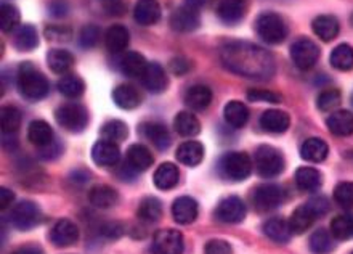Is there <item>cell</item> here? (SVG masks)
<instances>
[{
    "mask_svg": "<svg viewBox=\"0 0 353 254\" xmlns=\"http://www.w3.org/2000/svg\"><path fill=\"white\" fill-rule=\"evenodd\" d=\"M220 60L230 71L250 79H270L276 69L275 58L268 50L243 40L222 45Z\"/></svg>",
    "mask_w": 353,
    "mask_h": 254,
    "instance_id": "1",
    "label": "cell"
},
{
    "mask_svg": "<svg viewBox=\"0 0 353 254\" xmlns=\"http://www.w3.org/2000/svg\"><path fill=\"white\" fill-rule=\"evenodd\" d=\"M18 89L27 100L45 99L50 90V84L42 73L29 62L23 63L18 71Z\"/></svg>",
    "mask_w": 353,
    "mask_h": 254,
    "instance_id": "2",
    "label": "cell"
},
{
    "mask_svg": "<svg viewBox=\"0 0 353 254\" xmlns=\"http://www.w3.org/2000/svg\"><path fill=\"white\" fill-rule=\"evenodd\" d=\"M257 34L268 44H281L287 38V25L283 16L273 12H265L255 21Z\"/></svg>",
    "mask_w": 353,
    "mask_h": 254,
    "instance_id": "3",
    "label": "cell"
},
{
    "mask_svg": "<svg viewBox=\"0 0 353 254\" xmlns=\"http://www.w3.org/2000/svg\"><path fill=\"white\" fill-rule=\"evenodd\" d=\"M255 169L262 177L272 179L285 170V158L276 149L270 145L259 147L255 151Z\"/></svg>",
    "mask_w": 353,
    "mask_h": 254,
    "instance_id": "4",
    "label": "cell"
},
{
    "mask_svg": "<svg viewBox=\"0 0 353 254\" xmlns=\"http://www.w3.org/2000/svg\"><path fill=\"white\" fill-rule=\"evenodd\" d=\"M55 118L60 126L69 132H82L88 124V113L86 106L79 103L62 105L55 112Z\"/></svg>",
    "mask_w": 353,
    "mask_h": 254,
    "instance_id": "5",
    "label": "cell"
},
{
    "mask_svg": "<svg viewBox=\"0 0 353 254\" xmlns=\"http://www.w3.org/2000/svg\"><path fill=\"white\" fill-rule=\"evenodd\" d=\"M220 169L226 179L241 182V180L248 179L252 173V161L248 155L241 153V151H230L220 160Z\"/></svg>",
    "mask_w": 353,
    "mask_h": 254,
    "instance_id": "6",
    "label": "cell"
},
{
    "mask_svg": "<svg viewBox=\"0 0 353 254\" xmlns=\"http://www.w3.org/2000/svg\"><path fill=\"white\" fill-rule=\"evenodd\" d=\"M291 58L300 71H309L317 64L319 58V49L313 40L300 38L291 45Z\"/></svg>",
    "mask_w": 353,
    "mask_h": 254,
    "instance_id": "7",
    "label": "cell"
},
{
    "mask_svg": "<svg viewBox=\"0 0 353 254\" xmlns=\"http://www.w3.org/2000/svg\"><path fill=\"white\" fill-rule=\"evenodd\" d=\"M42 220L40 207L32 201H21L12 209L10 223L18 230H31Z\"/></svg>",
    "mask_w": 353,
    "mask_h": 254,
    "instance_id": "8",
    "label": "cell"
},
{
    "mask_svg": "<svg viewBox=\"0 0 353 254\" xmlns=\"http://www.w3.org/2000/svg\"><path fill=\"white\" fill-rule=\"evenodd\" d=\"M252 200L257 211H273L285 201V190L280 186H275V183H263V186L255 188Z\"/></svg>",
    "mask_w": 353,
    "mask_h": 254,
    "instance_id": "9",
    "label": "cell"
},
{
    "mask_svg": "<svg viewBox=\"0 0 353 254\" xmlns=\"http://www.w3.org/2000/svg\"><path fill=\"white\" fill-rule=\"evenodd\" d=\"M153 249L157 254H182L185 249L183 235L175 229L157 230L153 238Z\"/></svg>",
    "mask_w": 353,
    "mask_h": 254,
    "instance_id": "10",
    "label": "cell"
},
{
    "mask_svg": "<svg viewBox=\"0 0 353 254\" xmlns=\"http://www.w3.org/2000/svg\"><path fill=\"white\" fill-rule=\"evenodd\" d=\"M249 0H212L213 12L226 25H236L248 12Z\"/></svg>",
    "mask_w": 353,
    "mask_h": 254,
    "instance_id": "11",
    "label": "cell"
},
{
    "mask_svg": "<svg viewBox=\"0 0 353 254\" xmlns=\"http://www.w3.org/2000/svg\"><path fill=\"white\" fill-rule=\"evenodd\" d=\"M215 216L220 223L225 224H238L246 217V205L239 196L224 198L217 205Z\"/></svg>",
    "mask_w": 353,
    "mask_h": 254,
    "instance_id": "12",
    "label": "cell"
},
{
    "mask_svg": "<svg viewBox=\"0 0 353 254\" xmlns=\"http://www.w3.org/2000/svg\"><path fill=\"white\" fill-rule=\"evenodd\" d=\"M50 240H52V243L58 248L73 246L79 240L77 225L69 219L58 220L52 227V230H50Z\"/></svg>",
    "mask_w": 353,
    "mask_h": 254,
    "instance_id": "13",
    "label": "cell"
},
{
    "mask_svg": "<svg viewBox=\"0 0 353 254\" xmlns=\"http://www.w3.org/2000/svg\"><path fill=\"white\" fill-rule=\"evenodd\" d=\"M201 18H199L198 8L185 5L176 8L170 16V26L179 32H192L198 29Z\"/></svg>",
    "mask_w": 353,
    "mask_h": 254,
    "instance_id": "14",
    "label": "cell"
},
{
    "mask_svg": "<svg viewBox=\"0 0 353 254\" xmlns=\"http://www.w3.org/2000/svg\"><path fill=\"white\" fill-rule=\"evenodd\" d=\"M92 158L99 166H103V168H108V166L118 164L120 158V150L118 143L111 140H99L92 149Z\"/></svg>",
    "mask_w": 353,
    "mask_h": 254,
    "instance_id": "15",
    "label": "cell"
},
{
    "mask_svg": "<svg viewBox=\"0 0 353 254\" xmlns=\"http://www.w3.org/2000/svg\"><path fill=\"white\" fill-rule=\"evenodd\" d=\"M198 201L192 196H180L176 198L172 205V216H174L175 223L188 225L196 220L198 217Z\"/></svg>",
    "mask_w": 353,
    "mask_h": 254,
    "instance_id": "16",
    "label": "cell"
},
{
    "mask_svg": "<svg viewBox=\"0 0 353 254\" xmlns=\"http://www.w3.org/2000/svg\"><path fill=\"white\" fill-rule=\"evenodd\" d=\"M142 81L143 86L153 92V94H161L169 86V79H167L164 68L159 63H148L145 73L142 76Z\"/></svg>",
    "mask_w": 353,
    "mask_h": 254,
    "instance_id": "17",
    "label": "cell"
},
{
    "mask_svg": "<svg viewBox=\"0 0 353 254\" xmlns=\"http://www.w3.org/2000/svg\"><path fill=\"white\" fill-rule=\"evenodd\" d=\"M135 21L142 26H153L161 20V5L157 0H138L133 10Z\"/></svg>",
    "mask_w": 353,
    "mask_h": 254,
    "instance_id": "18",
    "label": "cell"
},
{
    "mask_svg": "<svg viewBox=\"0 0 353 254\" xmlns=\"http://www.w3.org/2000/svg\"><path fill=\"white\" fill-rule=\"evenodd\" d=\"M317 219H318V216L315 214V211L310 207L309 203H305V205L299 206L294 212H292V216L289 219L291 232L294 235L305 233L306 230L312 227L313 223Z\"/></svg>",
    "mask_w": 353,
    "mask_h": 254,
    "instance_id": "19",
    "label": "cell"
},
{
    "mask_svg": "<svg viewBox=\"0 0 353 254\" xmlns=\"http://www.w3.org/2000/svg\"><path fill=\"white\" fill-rule=\"evenodd\" d=\"M27 138H29V142L32 145H36L37 149H45V147L52 145L55 142V134L49 123L42 121V119H37V121H32L29 124V129H27Z\"/></svg>",
    "mask_w": 353,
    "mask_h": 254,
    "instance_id": "20",
    "label": "cell"
},
{
    "mask_svg": "<svg viewBox=\"0 0 353 254\" xmlns=\"http://www.w3.org/2000/svg\"><path fill=\"white\" fill-rule=\"evenodd\" d=\"M153 158L151 151L146 149L145 145H140V143H135V145H130L127 150V163L130 168H132L135 173H143V170H148L153 166Z\"/></svg>",
    "mask_w": 353,
    "mask_h": 254,
    "instance_id": "21",
    "label": "cell"
},
{
    "mask_svg": "<svg viewBox=\"0 0 353 254\" xmlns=\"http://www.w3.org/2000/svg\"><path fill=\"white\" fill-rule=\"evenodd\" d=\"M328 129L331 134L339 137H348L353 134V113L345 112V110H339L332 112L326 119Z\"/></svg>",
    "mask_w": 353,
    "mask_h": 254,
    "instance_id": "22",
    "label": "cell"
},
{
    "mask_svg": "<svg viewBox=\"0 0 353 254\" xmlns=\"http://www.w3.org/2000/svg\"><path fill=\"white\" fill-rule=\"evenodd\" d=\"M291 118L289 114L280 110H268L260 116V126L267 132L272 134H283L289 129Z\"/></svg>",
    "mask_w": 353,
    "mask_h": 254,
    "instance_id": "23",
    "label": "cell"
},
{
    "mask_svg": "<svg viewBox=\"0 0 353 254\" xmlns=\"http://www.w3.org/2000/svg\"><path fill=\"white\" fill-rule=\"evenodd\" d=\"M88 200H90L92 206L99 207V209H109V207L118 205L119 195L113 187L95 186L88 192Z\"/></svg>",
    "mask_w": 353,
    "mask_h": 254,
    "instance_id": "24",
    "label": "cell"
},
{
    "mask_svg": "<svg viewBox=\"0 0 353 254\" xmlns=\"http://www.w3.org/2000/svg\"><path fill=\"white\" fill-rule=\"evenodd\" d=\"M313 32L324 42H331L337 38L339 31H341V25H339L337 18L332 15H319L315 18L312 23Z\"/></svg>",
    "mask_w": 353,
    "mask_h": 254,
    "instance_id": "25",
    "label": "cell"
},
{
    "mask_svg": "<svg viewBox=\"0 0 353 254\" xmlns=\"http://www.w3.org/2000/svg\"><path fill=\"white\" fill-rule=\"evenodd\" d=\"M328 153H329V149L326 142L318 137L306 138L300 147V156L305 161H309V163H322V161L326 160Z\"/></svg>",
    "mask_w": 353,
    "mask_h": 254,
    "instance_id": "26",
    "label": "cell"
},
{
    "mask_svg": "<svg viewBox=\"0 0 353 254\" xmlns=\"http://www.w3.org/2000/svg\"><path fill=\"white\" fill-rule=\"evenodd\" d=\"M142 132L157 150H167L170 147V134L164 124L145 123L142 126Z\"/></svg>",
    "mask_w": 353,
    "mask_h": 254,
    "instance_id": "27",
    "label": "cell"
},
{
    "mask_svg": "<svg viewBox=\"0 0 353 254\" xmlns=\"http://www.w3.org/2000/svg\"><path fill=\"white\" fill-rule=\"evenodd\" d=\"M212 101V90L207 86L196 84L185 92V103H187L192 110L196 112H202L206 110Z\"/></svg>",
    "mask_w": 353,
    "mask_h": 254,
    "instance_id": "28",
    "label": "cell"
},
{
    "mask_svg": "<svg viewBox=\"0 0 353 254\" xmlns=\"http://www.w3.org/2000/svg\"><path fill=\"white\" fill-rule=\"evenodd\" d=\"M176 160L185 166H198L204 160V147L196 140L183 142L176 150Z\"/></svg>",
    "mask_w": 353,
    "mask_h": 254,
    "instance_id": "29",
    "label": "cell"
},
{
    "mask_svg": "<svg viewBox=\"0 0 353 254\" xmlns=\"http://www.w3.org/2000/svg\"><path fill=\"white\" fill-rule=\"evenodd\" d=\"M129 42H130V34H129L127 27H124L120 25H114V26H111L108 31H106L105 45L111 53H120L122 50L127 49Z\"/></svg>",
    "mask_w": 353,
    "mask_h": 254,
    "instance_id": "30",
    "label": "cell"
},
{
    "mask_svg": "<svg viewBox=\"0 0 353 254\" xmlns=\"http://www.w3.org/2000/svg\"><path fill=\"white\" fill-rule=\"evenodd\" d=\"M114 103L122 110H133L142 103V95L135 87L130 84H120L113 92Z\"/></svg>",
    "mask_w": 353,
    "mask_h": 254,
    "instance_id": "31",
    "label": "cell"
},
{
    "mask_svg": "<svg viewBox=\"0 0 353 254\" xmlns=\"http://www.w3.org/2000/svg\"><path fill=\"white\" fill-rule=\"evenodd\" d=\"M296 183L302 192H317L323 183V175L315 168H299L296 170Z\"/></svg>",
    "mask_w": 353,
    "mask_h": 254,
    "instance_id": "32",
    "label": "cell"
},
{
    "mask_svg": "<svg viewBox=\"0 0 353 254\" xmlns=\"http://www.w3.org/2000/svg\"><path fill=\"white\" fill-rule=\"evenodd\" d=\"M180 173L179 168L174 163H162L159 168L156 169L155 173V186L159 188V190H170L174 188L176 183H179Z\"/></svg>",
    "mask_w": 353,
    "mask_h": 254,
    "instance_id": "33",
    "label": "cell"
},
{
    "mask_svg": "<svg viewBox=\"0 0 353 254\" xmlns=\"http://www.w3.org/2000/svg\"><path fill=\"white\" fill-rule=\"evenodd\" d=\"M47 63L53 73L64 76L71 71L74 63H76V58H74V55L71 52H68V50L55 49L47 55Z\"/></svg>",
    "mask_w": 353,
    "mask_h": 254,
    "instance_id": "34",
    "label": "cell"
},
{
    "mask_svg": "<svg viewBox=\"0 0 353 254\" xmlns=\"http://www.w3.org/2000/svg\"><path fill=\"white\" fill-rule=\"evenodd\" d=\"M263 232L268 238L273 240L276 243H287L291 238V227L289 223H286L281 217H273V219H268L267 223L263 224Z\"/></svg>",
    "mask_w": 353,
    "mask_h": 254,
    "instance_id": "35",
    "label": "cell"
},
{
    "mask_svg": "<svg viewBox=\"0 0 353 254\" xmlns=\"http://www.w3.org/2000/svg\"><path fill=\"white\" fill-rule=\"evenodd\" d=\"M224 114H225V121L235 129L244 127L246 123L249 121L248 106H246L243 101H239V100H231L230 103H226Z\"/></svg>",
    "mask_w": 353,
    "mask_h": 254,
    "instance_id": "36",
    "label": "cell"
},
{
    "mask_svg": "<svg viewBox=\"0 0 353 254\" xmlns=\"http://www.w3.org/2000/svg\"><path fill=\"white\" fill-rule=\"evenodd\" d=\"M13 44L21 52H31L39 45V36L37 29L31 25H23L18 27V31L13 36Z\"/></svg>",
    "mask_w": 353,
    "mask_h": 254,
    "instance_id": "37",
    "label": "cell"
},
{
    "mask_svg": "<svg viewBox=\"0 0 353 254\" xmlns=\"http://www.w3.org/2000/svg\"><path fill=\"white\" fill-rule=\"evenodd\" d=\"M120 71L124 73L125 76L130 77H137L143 76L145 69L148 66L145 57L138 52H127L120 58Z\"/></svg>",
    "mask_w": 353,
    "mask_h": 254,
    "instance_id": "38",
    "label": "cell"
},
{
    "mask_svg": "<svg viewBox=\"0 0 353 254\" xmlns=\"http://www.w3.org/2000/svg\"><path fill=\"white\" fill-rule=\"evenodd\" d=\"M174 127L182 137H194L201 132V123L189 112H182L176 114L174 119Z\"/></svg>",
    "mask_w": 353,
    "mask_h": 254,
    "instance_id": "39",
    "label": "cell"
},
{
    "mask_svg": "<svg viewBox=\"0 0 353 254\" xmlns=\"http://www.w3.org/2000/svg\"><path fill=\"white\" fill-rule=\"evenodd\" d=\"M137 216L142 223H157L162 217V203L156 196H146L145 200H142L140 206H138Z\"/></svg>",
    "mask_w": 353,
    "mask_h": 254,
    "instance_id": "40",
    "label": "cell"
},
{
    "mask_svg": "<svg viewBox=\"0 0 353 254\" xmlns=\"http://www.w3.org/2000/svg\"><path fill=\"white\" fill-rule=\"evenodd\" d=\"M329 62L337 71H350L353 69V47L348 44L337 45L331 52Z\"/></svg>",
    "mask_w": 353,
    "mask_h": 254,
    "instance_id": "41",
    "label": "cell"
},
{
    "mask_svg": "<svg viewBox=\"0 0 353 254\" xmlns=\"http://www.w3.org/2000/svg\"><path fill=\"white\" fill-rule=\"evenodd\" d=\"M332 233L324 229H318L312 233L309 240L310 251L315 254H329L334 249V240Z\"/></svg>",
    "mask_w": 353,
    "mask_h": 254,
    "instance_id": "42",
    "label": "cell"
},
{
    "mask_svg": "<svg viewBox=\"0 0 353 254\" xmlns=\"http://www.w3.org/2000/svg\"><path fill=\"white\" fill-rule=\"evenodd\" d=\"M58 90L66 97V99H79L86 90V84L77 75H64L58 81Z\"/></svg>",
    "mask_w": 353,
    "mask_h": 254,
    "instance_id": "43",
    "label": "cell"
},
{
    "mask_svg": "<svg viewBox=\"0 0 353 254\" xmlns=\"http://www.w3.org/2000/svg\"><path fill=\"white\" fill-rule=\"evenodd\" d=\"M0 123L5 134H15L21 126V112L16 106L7 105L0 112Z\"/></svg>",
    "mask_w": 353,
    "mask_h": 254,
    "instance_id": "44",
    "label": "cell"
},
{
    "mask_svg": "<svg viewBox=\"0 0 353 254\" xmlns=\"http://www.w3.org/2000/svg\"><path fill=\"white\" fill-rule=\"evenodd\" d=\"M331 233L336 240H348L353 237V216L341 214L331 223Z\"/></svg>",
    "mask_w": 353,
    "mask_h": 254,
    "instance_id": "45",
    "label": "cell"
},
{
    "mask_svg": "<svg viewBox=\"0 0 353 254\" xmlns=\"http://www.w3.org/2000/svg\"><path fill=\"white\" fill-rule=\"evenodd\" d=\"M101 136L106 140L111 142H122L129 136V129L125 126V123L119 121V119H113V121H108L101 129Z\"/></svg>",
    "mask_w": 353,
    "mask_h": 254,
    "instance_id": "46",
    "label": "cell"
},
{
    "mask_svg": "<svg viewBox=\"0 0 353 254\" xmlns=\"http://www.w3.org/2000/svg\"><path fill=\"white\" fill-rule=\"evenodd\" d=\"M20 10L12 3H3L2 8H0V26H2L3 32H10L15 29L20 23Z\"/></svg>",
    "mask_w": 353,
    "mask_h": 254,
    "instance_id": "47",
    "label": "cell"
},
{
    "mask_svg": "<svg viewBox=\"0 0 353 254\" xmlns=\"http://www.w3.org/2000/svg\"><path fill=\"white\" fill-rule=\"evenodd\" d=\"M341 101H342L341 92L337 89H326L318 95L317 105L322 112L328 113V112H334V110L341 105Z\"/></svg>",
    "mask_w": 353,
    "mask_h": 254,
    "instance_id": "48",
    "label": "cell"
},
{
    "mask_svg": "<svg viewBox=\"0 0 353 254\" xmlns=\"http://www.w3.org/2000/svg\"><path fill=\"white\" fill-rule=\"evenodd\" d=\"M334 201L341 207H353V182H341L334 190Z\"/></svg>",
    "mask_w": 353,
    "mask_h": 254,
    "instance_id": "49",
    "label": "cell"
},
{
    "mask_svg": "<svg viewBox=\"0 0 353 254\" xmlns=\"http://www.w3.org/2000/svg\"><path fill=\"white\" fill-rule=\"evenodd\" d=\"M101 38V29L95 25H87L82 27L81 34H79V44L83 49H94Z\"/></svg>",
    "mask_w": 353,
    "mask_h": 254,
    "instance_id": "50",
    "label": "cell"
},
{
    "mask_svg": "<svg viewBox=\"0 0 353 254\" xmlns=\"http://www.w3.org/2000/svg\"><path fill=\"white\" fill-rule=\"evenodd\" d=\"M100 5L109 16H122L127 12V0H100Z\"/></svg>",
    "mask_w": 353,
    "mask_h": 254,
    "instance_id": "51",
    "label": "cell"
},
{
    "mask_svg": "<svg viewBox=\"0 0 353 254\" xmlns=\"http://www.w3.org/2000/svg\"><path fill=\"white\" fill-rule=\"evenodd\" d=\"M45 38L52 42H68L73 38V32L66 26H50L45 29Z\"/></svg>",
    "mask_w": 353,
    "mask_h": 254,
    "instance_id": "52",
    "label": "cell"
},
{
    "mask_svg": "<svg viewBox=\"0 0 353 254\" xmlns=\"http://www.w3.org/2000/svg\"><path fill=\"white\" fill-rule=\"evenodd\" d=\"M248 99L250 101H267V103H280L281 95L267 89H250L248 92Z\"/></svg>",
    "mask_w": 353,
    "mask_h": 254,
    "instance_id": "53",
    "label": "cell"
},
{
    "mask_svg": "<svg viewBox=\"0 0 353 254\" xmlns=\"http://www.w3.org/2000/svg\"><path fill=\"white\" fill-rule=\"evenodd\" d=\"M204 254H233V248L225 240H211L206 243Z\"/></svg>",
    "mask_w": 353,
    "mask_h": 254,
    "instance_id": "54",
    "label": "cell"
},
{
    "mask_svg": "<svg viewBox=\"0 0 353 254\" xmlns=\"http://www.w3.org/2000/svg\"><path fill=\"white\" fill-rule=\"evenodd\" d=\"M192 66H193L192 62L185 57H175V58H172L169 63L170 73L175 76H185L187 73H189Z\"/></svg>",
    "mask_w": 353,
    "mask_h": 254,
    "instance_id": "55",
    "label": "cell"
},
{
    "mask_svg": "<svg viewBox=\"0 0 353 254\" xmlns=\"http://www.w3.org/2000/svg\"><path fill=\"white\" fill-rule=\"evenodd\" d=\"M306 203H309L310 207H312V209L315 211V214H317L318 217L324 216L329 211V201L326 196H315Z\"/></svg>",
    "mask_w": 353,
    "mask_h": 254,
    "instance_id": "56",
    "label": "cell"
},
{
    "mask_svg": "<svg viewBox=\"0 0 353 254\" xmlns=\"http://www.w3.org/2000/svg\"><path fill=\"white\" fill-rule=\"evenodd\" d=\"M124 230H125L124 225L120 223H108V224H105L103 227H101L100 232L103 233L106 238L113 240V238H119L120 235L124 233Z\"/></svg>",
    "mask_w": 353,
    "mask_h": 254,
    "instance_id": "57",
    "label": "cell"
},
{
    "mask_svg": "<svg viewBox=\"0 0 353 254\" xmlns=\"http://www.w3.org/2000/svg\"><path fill=\"white\" fill-rule=\"evenodd\" d=\"M60 153H62V145H60L57 140H55L52 145L40 149V156L44 160H55L57 156H60Z\"/></svg>",
    "mask_w": 353,
    "mask_h": 254,
    "instance_id": "58",
    "label": "cell"
},
{
    "mask_svg": "<svg viewBox=\"0 0 353 254\" xmlns=\"http://www.w3.org/2000/svg\"><path fill=\"white\" fill-rule=\"evenodd\" d=\"M50 13L53 16H64L68 13V3L64 0H53L49 7Z\"/></svg>",
    "mask_w": 353,
    "mask_h": 254,
    "instance_id": "59",
    "label": "cell"
},
{
    "mask_svg": "<svg viewBox=\"0 0 353 254\" xmlns=\"http://www.w3.org/2000/svg\"><path fill=\"white\" fill-rule=\"evenodd\" d=\"M13 201H15V193L8 190V188H2V190H0V207L7 209L8 206H12Z\"/></svg>",
    "mask_w": 353,
    "mask_h": 254,
    "instance_id": "60",
    "label": "cell"
},
{
    "mask_svg": "<svg viewBox=\"0 0 353 254\" xmlns=\"http://www.w3.org/2000/svg\"><path fill=\"white\" fill-rule=\"evenodd\" d=\"M12 254H44L40 246L37 244H25V246L18 248L16 251H13Z\"/></svg>",
    "mask_w": 353,
    "mask_h": 254,
    "instance_id": "61",
    "label": "cell"
},
{
    "mask_svg": "<svg viewBox=\"0 0 353 254\" xmlns=\"http://www.w3.org/2000/svg\"><path fill=\"white\" fill-rule=\"evenodd\" d=\"M204 2H206V0H187V5L199 8V7L204 5Z\"/></svg>",
    "mask_w": 353,
    "mask_h": 254,
    "instance_id": "62",
    "label": "cell"
},
{
    "mask_svg": "<svg viewBox=\"0 0 353 254\" xmlns=\"http://www.w3.org/2000/svg\"><path fill=\"white\" fill-rule=\"evenodd\" d=\"M352 254H353V253H352Z\"/></svg>",
    "mask_w": 353,
    "mask_h": 254,
    "instance_id": "63",
    "label": "cell"
}]
</instances>
